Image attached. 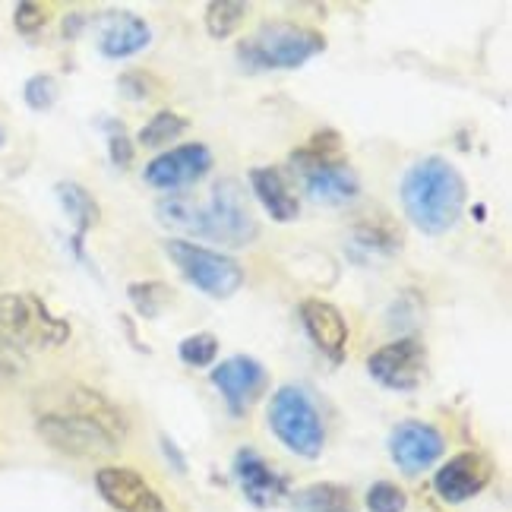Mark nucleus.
<instances>
[{"mask_svg":"<svg viewBox=\"0 0 512 512\" xmlns=\"http://www.w3.org/2000/svg\"><path fill=\"white\" fill-rule=\"evenodd\" d=\"M38 437L67 456H108L127 437V418L102 392L80 383L48 389L35 421Z\"/></svg>","mask_w":512,"mask_h":512,"instance_id":"obj_1","label":"nucleus"},{"mask_svg":"<svg viewBox=\"0 0 512 512\" xmlns=\"http://www.w3.org/2000/svg\"><path fill=\"white\" fill-rule=\"evenodd\" d=\"M465 181L459 168L430 155L408 168L402 177V206L405 215L427 234H446L459 225L465 209Z\"/></svg>","mask_w":512,"mask_h":512,"instance_id":"obj_2","label":"nucleus"},{"mask_svg":"<svg viewBox=\"0 0 512 512\" xmlns=\"http://www.w3.org/2000/svg\"><path fill=\"white\" fill-rule=\"evenodd\" d=\"M70 339V323L54 317L42 298L29 291L0 294V345L10 348H57Z\"/></svg>","mask_w":512,"mask_h":512,"instance_id":"obj_3","label":"nucleus"},{"mask_svg":"<svg viewBox=\"0 0 512 512\" xmlns=\"http://www.w3.org/2000/svg\"><path fill=\"white\" fill-rule=\"evenodd\" d=\"M323 51L326 38L317 29L294 23H266L238 48L241 61L260 70H298Z\"/></svg>","mask_w":512,"mask_h":512,"instance_id":"obj_4","label":"nucleus"},{"mask_svg":"<svg viewBox=\"0 0 512 512\" xmlns=\"http://www.w3.org/2000/svg\"><path fill=\"white\" fill-rule=\"evenodd\" d=\"M269 427L285 449L301 459H320L326 446V427L307 389L282 386L269 405Z\"/></svg>","mask_w":512,"mask_h":512,"instance_id":"obj_5","label":"nucleus"},{"mask_svg":"<svg viewBox=\"0 0 512 512\" xmlns=\"http://www.w3.org/2000/svg\"><path fill=\"white\" fill-rule=\"evenodd\" d=\"M165 253L171 256V263L181 269L184 279L200 291H206L209 298H231V294H238V288L244 285L241 263L219 250L200 247L193 241H168Z\"/></svg>","mask_w":512,"mask_h":512,"instance_id":"obj_6","label":"nucleus"},{"mask_svg":"<svg viewBox=\"0 0 512 512\" xmlns=\"http://www.w3.org/2000/svg\"><path fill=\"white\" fill-rule=\"evenodd\" d=\"M256 219L244 200L238 181H219L212 187V200L203 206V238L228 247H244L256 238Z\"/></svg>","mask_w":512,"mask_h":512,"instance_id":"obj_7","label":"nucleus"},{"mask_svg":"<svg viewBox=\"0 0 512 512\" xmlns=\"http://www.w3.org/2000/svg\"><path fill=\"white\" fill-rule=\"evenodd\" d=\"M370 377L383 389L392 392H411L418 389L427 370V348L421 339H396L383 348H377L367 358Z\"/></svg>","mask_w":512,"mask_h":512,"instance_id":"obj_8","label":"nucleus"},{"mask_svg":"<svg viewBox=\"0 0 512 512\" xmlns=\"http://www.w3.org/2000/svg\"><path fill=\"white\" fill-rule=\"evenodd\" d=\"M212 168V152L203 143H184L177 149L162 152L159 159H152L143 171L146 184L165 193H177L196 181H203Z\"/></svg>","mask_w":512,"mask_h":512,"instance_id":"obj_9","label":"nucleus"},{"mask_svg":"<svg viewBox=\"0 0 512 512\" xmlns=\"http://www.w3.org/2000/svg\"><path fill=\"white\" fill-rule=\"evenodd\" d=\"M269 383V373L260 361L247 358V354H234V358L212 367V386L222 392L231 415H244V411L263 396Z\"/></svg>","mask_w":512,"mask_h":512,"instance_id":"obj_10","label":"nucleus"},{"mask_svg":"<svg viewBox=\"0 0 512 512\" xmlns=\"http://www.w3.org/2000/svg\"><path fill=\"white\" fill-rule=\"evenodd\" d=\"M446 452V440L437 427L424 421H402L389 437V456L405 475H421Z\"/></svg>","mask_w":512,"mask_h":512,"instance_id":"obj_11","label":"nucleus"},{"mask_svg":"<svg viewBox=\"0 0 512 512\" xmlns=\"http://www.w3.org/2000/svg\"><path fill=\"white\" fill-rule=\"evenodd\" d=\"M95 487L117 512H165L162 497L133 468H102L95 475Z\"/></svg>","mask_w":512,"mask_h":512,"instance_id":"obj_12","label":"nucleus"},{"mask_svg":"<svg viewBox=\"0 0 512 512\" xmlns=\"http://www.w3.org/2000/svg\"><path fill=\"white\" fill-rule=\"evenodd\" d=\"M490 475H494V468H490V462L484 456H478V452H459V456H452L437 471L433 487H437L440 500L465 503L471 497H478L481 490L490 484Z\"/></svg>","mask_w":512,"mask_h":512,"instance_id":"obj_13","label":"nucleus"},{"mask_svg":"<svg viewBox=\"0 0 512 512\" xmlns=\"http://www.w3.org/2000/svg\"><path fill=\"white\" fill-rule=\"evenodd\" d=\"M234 478H238L244 497L260 509L275 506L288 494V481L250 446H244L238 456H234Z\"/></svg>","mask_w":512,"mask_h":512,"instance_id":"obj_14","label":"nucleus"},{"mask_svg":"<svg viewBox=\"0 0 512 512\" xmlns=\"http://www.w3.org/2000/svg\"><path fill=\"white\" fill-rule=\"evenodd\" d=\"M301 320L310 342L317 345L329 361H342L348 348V323L342 317L339 307H332L329 301L307 298L301 304Z\"/></svg>","mask_w":512,"mask_h":512,"instance_id":"obj_15","label":"nucleus"},{"mask_svg":"<svg viewBox=\"0 0 512 512\" xmlns=\"http://www.w3.org/2000/svg\"><path fill=\"white\" fill-rule=\"evenodd\" d=\"M152 42V29L143 16L136 13H111L105 23H102V32H98V48H102L105 57L111 61H124V57H133L146 51Z\"/></svg>","mask_w":512,"mask_h":512,"instance_id":"obj_16","label":"nucleus"},{"mask_svg":"<svg viewBox=\"0 0 512 512\" xmlns=\"http://www.w3.org/2000/svg\"><path fill=\"white\" fill-rule=\"evenodd\" d=\"M250 187L256 193V200L263 203V209L269 212L272 222L288 225L298 219L301 203L298 196L291 193V187L285 184V177L279 168H253L250 171Z\"/></svg>","mask_w":512,"mask_h":512,"instance_id":"obj_17","label":"nucleus"},{"mask_svg":"<svg viewBox=\"0 0 512 512\" xmlns=\"http://www.w3.org/2000/svg\"><path fill=\"white\" fill-rule=\"evenodd\" d=\"M301 177H304V187L310 193V200L323 203V206H348V203L358 200V193H361L358 174H354L348 165L307 171Z\"/></svg>","mask_w":512,"mask_h":512,"instance_id":"obj_18","label":"nucleus"},{"mask_svg":"<svg viewBox=\"0 0 512 512\" xmlns=\"http://www.w3.org/2000/svg\"><path fill=\"white\" fill-rule=\"evenodd\" d=\"M291 165L298 168L301 174L320 171V168H332V165H348V159H345V140L336 130L313 133L301 149L291 152Z\"/></svg>","mask_w":512,"mask_h":512,"instance_id":"obj_19","label":"nucleus"},{"mask_svg":"<svg viewBox=\"0 0 512 512\" xmlns=\"http://www.w3.org/2000/svg\"><path fill=\"white\" fill-rule=\"evenodd\" d=\"M298 512H358L354 500L339 484H310L294 497Z\"/></svg>","mask_w":512,"mask_h":512,"instance_id":"obj_20","label":"nucleus"},{"mask_svg":"<svg viewBox=\"0 0 512 512\" xmlns=\"http://www.w3.org/2000/svg\"><path fill=\"white\" fill-rule=\"evenodd\" d=\"M155 215L159 222L174 228V231H184V234H200L203 238V206H196L187 196H168L159 206H155Z\"/></svg>","mask_w":512,"mask_h":512,"instance_id":"obj_21","label":"nucleus"},{"mask_svg":"<svg viewBox=\"0 0 512 512\" xmlns=\"http://www.w3.org/2000/svg\"><path fill=\"white\" fill-rule=\"evenodd\" d=\"M57 196H61L67 215L76 222V244H80L83 234L98 222V203L80 184H61V187H57Z\"/></svg>","mask_w":512,"mask_h":512,"instance_id":"obj_22","label":"nucleus"},{"mask_svg":"<svg viewBox=\"0 0 512 512\" xmlns=\"http://www.w3.org/2000/svg\"><path fill=\"white\" fill-rule=\"evenodd\" d=\"M187 127H190V124H187V117L174 114V111H162V114L149 117V124L140 130V136H136V143H140V146H149V149H155V146H168V143H174L181 133H187Z\"/></svg>","mask_w":512,"mask_h":512,"instance_id":"obj_23","label":"nucleus"},{"mask_svg":"<svg viewBox=\"0 0 512 512\" xmlns=\"http://www.w3.org/2000/svg\"><path fill=\"white\" fill-rule=\"evenodd\" d=\"M247 16V4L241 0H212L206 7V29L212 38H228L241 29Z\"/></svg>","mask_w":512,"mask_h":512,"instance_id":"obj_24","label":"nucleus"},{"mask_svg":"<svg viewBox=\"0 0 512 512\" xmlns=\"http://www.w3.org/2000/svg\"><path fill=\"white\" fill-rule=\"evenodd\" d=\"M127 294H130V301H133V307H136V313H140V317L155 320L171 304V294L174 291L165 282H133L127 288Z\"/></svg>","mask_w":512,"mask_h":512,"instance_id":"obj_25","label":"nucleus"},{"mask_svg":"<svg viewBox=\"0 0 512 512\" xmlns=\"http://www.w3.org/2000/svg\"><path fill=\"white\" fill-rule=\"evenodd\" d=\"M177 354L187 367H212L215 354H219V339L212 332H196V336H187L177 345Z\"/></svg>","mask_w":512,"mask_h":512,"instance_id":"obj_26","label":"nucleus"},{"mask_svg":"<svg viewBox=\"0 0 512 512\" xmlns=\"http://www.w3.org/2000/svg\"><path fill=\"white\" fill-rule=\"evenodd\" d=\"M367 509L370 512H405L408 497H405V490L392 481H377L367 490Z\"/></svg>","mask_w":512,"mask_h":512,"instance_id":"obj_27","label":"nucleus"},{"mask_svg":"<svg viewBox=\"0 0 512 512\" xmlns=\"http://www.w3.org/2000/svg\"><path fill=\"white\" fill-rule=\"evenodd\" d=\"M54 98H57V83H54V76L48 73H38L32 76V80L26 83V105L35 108V111H48L54 105Z\"/></svg>","mask_w":512,"mask_h":512,"instance_id":"obj_28","label":"nucleus"},{"mask_svg":"<svg viewBox=\"0 0 512 512\" xmlns=\"http://www.w3.org/2000/svg\"><path fill=\"white\" fill-rule=\"evenodd\" d=\"M121 89H124L127 98H133V102H149L152 95L162 92V86L155 83L149 73H127L121 80Z\"/></svg>","mask_w":512,"mask_h":512,"instance_id":"obj_29","label":"nucleus"},{"mask_svg":"<svg viewBox=\"0 0 512 512\" xmlns=\"http://www.w3.org/2000/svg\"><path fill=\"white\" fill-rule=\"evenodd\" d=\"M13 23H16V29L23 32V35H32V32H38L48 23V10L42 4H29V0H26V4L16 7Z\"/></svg>","mask_w":512,"mask_h":512,"instance_id":"obj_30","label":"nucleus"},{"mask_svg":"<svg viewBox=\"0 0 512 512\" xmlns=\"http://www.w3.org/2000/svg\"><path fill=\"white\" fill-rule=\"evenodd\" d=\"M23 373H26V351L0 345V383L19 380Z\"/></svg>","mask_w":512,"mask_h":512,"instance_id":"obj_31","label":"nucleus"},{"mask_svg":"<svg viewBox=\"0 0 512 512\" xmlns=\"http://www.w3.org/2000/svg\"><path fill=\"white\" fill-rule=\"evenodd\" d=\"M111 162L117 168H127L133 162V143L127 136H111Z\"/></svg>","mask_w":512,"mask_h":512,"instance_id":"obj_32","label":"nucleus"},{"mask_svg":"<svg viewBox=\"0 0 512 512\" xmlns=\"http://www.w3.org/2000/svg\"><path fill=\"white\" fill-rule=\"evenodd\" d=\"M0 143H4V130H0Z\"/></svg>","mask_w":512,"mask_h":512,"instance_id":"obj_33","label":"nucleus"}]
</instances>
